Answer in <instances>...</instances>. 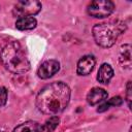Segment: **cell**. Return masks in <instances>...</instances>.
Listing matches in <instances>:
<instances>
[{
    "instance_id": "obj_1",
    "label": "cell",
    "mask_w": 132,
    "mask_h": 132,
    "mask_svg": "<svg viewBox=\"0 0 132 132\" xmlns=\"http://www.w3.org/2000/svg\"><path fill=\"white\" fill-rule=\"evenodd\" d=\"M69 100V87L62 81H54L39 91L36 96V106L45 114L56 116L67 107Z\"/></svg>"
},
{
    "instance_id": "obj_2",
    "label": "cell",
    "mask_w": 132,
    "mask_h": 132,
    "mask_svg": "<svg viewBox=\"0 0 132 132\" xmlns=\"http://www.w3.org/2000/svg\"><path fill=\"white\" fill-rule=\"evenodd\" d=\"M0 60L3 66L14 74H22L30 69V62L18 41H10L1 50Z\"/></svg>"
},
{
    "instance_id": "obj_3",
    "label": "cell",
    "mask_w": 132,
    "mask_h": 132,
    "mask_svg": "<svg viewBox=\"0 0 132 132\" xmlns=\"http://www.w3.org/2000/svg\"><path fill=\"white\" fill-rule=\"evenodd\" d=\"M126 30V24L122 21L96 24L93 27V37L96 43L102 47L112 46L118 37Z\"/></svg>"
},
{
    "instance_id": "obj_4",
    "label": "cell",
    "mask_w": 132,
    "mask_h": 132,
    "mask_svg": "<svg viewBox=\"0 0 132 132\" xmlns=\"http://www.w3.org/2000/svg\"><path fill=\"white\" fill-rule=\"evenodd\" d=\"M114 9L113 2L109 0H96L92 1L88 6V13L96 19L107 18Z\"/></svg>"
},
{
    "instance_id": "obj_5",
    "label": "cell",
    "mask_w": 132,
    "mask_h": 132,
    "mask_svg": "<svg viewBox=\"0 0 132 132\" xmlns=\"http://www.w3.org/2000/svg\"><path fill=\"white\" fill-rule=\"evenodd\" d=\"M41 10V3L36 0L30 1H18L13 7V15L20 18L33 16Z\"/></svg>"
},
{
    "instance_id": "obj_6",
    "label": "cell",
    "mask_w": 132,
    "mask_h": 132,
    "mask_svg": "<svg viewBox=\"0 0 132 132\" xmlns=\"http://www.w3.org/2000/svg\"><path fill=\"white\" fill-rule=\"evenodd\" d=\"M60 69V63L56 60H47L45 62H43L38 70H37V74L40 78L42 79H46L52 77L54 74H56Z\"/></svg>"
},
{
    "instance_id": "obj_7",
    "label": "cell",
    "mask_w": 132,
    "mask_h": 132,
    "mask_svg": "<svg viewBox=\"0 0 132 132\" xmlns=\"http://www.w3.org/2000/svg\"><path fill=\"white\" fill-rule=\"evenodd\" d=\"M96 60L92 55H86L81 57L77 62L76 72L78 75H88L94 69Z\"/></svg>"
},
{
    "instance_id": "obj_8",
    "label": "cell",
    "mask_w": 132,
    "mask_h": 132,
    "mask_svg": "<svg viewBox=\"0 0 132 132\" xmlns=\"http://www.w3.org/2000/svg\"><path fill=\"white\" fill-rule=\"evenodd\" d=\"M108 96L107 92L101 88H93L87 95V101L91 105H96L97 103L103 101Z\"/></svg>"
},
{
    "instance_id": "obj_9",
    "label": "cell",
    "mask_w": 132,
    "mask_h": 132,
    "mask_svg": "<svg viewBox=\"0 0 132 132\" xmlns=\"http://www.w3.org/2000/svg\"><path fill=\"white\" fill-rule=\"evenodd\" d=\"M119 61L121 65L125 68H131L132 65V55H131V45L129 43L123 44L120 48Z\"/></svg>"
},
{
    "instance_id": "obj_10",
    "label": "cell",
    "mask_w": 132,
    "mask_h": 132,
    "mask_svg": "<svg viewBox=\"0 0 132 132\" xmlns=\"http://www.w3.org/2000/svg\"><path fill=\"white\" fill-rule=\"evenodd\" d=\"M113 76V70L111 68V66L107 63H103L99 70H98V74H97V80L101 84H108L110 81V79Z\"/></svg>"
},
{
    "instance_id": "obj_11",
    "label": "cell",
    "mask_w": 132,
    "mask_h": 132,
    "mask_svg": "<svg viewBox=\"0 0 132 132\" xmlns=\"http://www.w3.org/2000/svg\"><path fill=\"white\" fill-rule=\"evenodd\" d=\"M42 130H43L42 126L37 122L28 121L16 126L12 132H41Z\"/></svg>"
},
{
    "instance_id": "obj_12",
    "label": "cell",
    "mask_w": 132,
    "mask_h": 132,
    "mask_svg": "<svg viewBox=\"0 0 132 132\" xmlns=\"http://www.w3.org/2000/svg\"><path fill=\"white\" fill-rule=\"evenodd\" d=\"M37 22L35 20V18L33 16H25V18H20L16 22H15V27L19 30H32L36 27Z\"/></svg>"
},
{
    "instance_id": "obj_13",
    "label": "cell",
    "mask_w": 132,
    "mask_h": 132,
    "mask_svg": "<svg viewBox=\"0 0 132 132\" xmlns=\"http://www.w3.org/2000/svg\"><path fill=\"white\" fill-rule=\"evenodd\" d=\"M123 103V99L120 97V96H116V97H112L111 99H109L108 101L104 102L103 104H101L98 108H97V111L98 112H103L105 110H107L110 106H119Z\"/></svg>"
},
{
    "instance_id": "obj_14",
    "label": "cell",
    "mask_w": 132,
    "mask_h": 132,
    "mask_svg": "<svg viewBox=\"0 0 132 132\" xmlns=\"http://www.w3.org/2000/svg\"><path fill=\"white\" fill-rule=\"evenodd\" d=\"M59 123H60V118L58 116H53L48 120L45 121V123L42 126V128H43V130L45 132H53L58 127Z\"/></svg>"
},
{
    "instance_id": "obj_15",
    "label": "cell",
    "mask_w": 132,
    "mask_h": 132,
    "mask_svg": "<svg viewBox=\"0 0 132 132\" xmlns=\"http://www.w3.org/2000/svg\"><path fill=\"white\" fill-rule=\"evenodd\" d=\"M7 101V91L5 88L0 86V107L4 106Z\"/></svg>"
},
{
    "instance_id": "obj_16",
    "label": "cell",
    "mask_w": 132,
    "mask_h": 132,
    "mask_svg": "<svg viewBox=\"0 0 132 132\" xmlns=\"http://www.w3.org/2000/svg\"><path fill=\"white\" fill-rule=\"evenodd\" d=\"M131 92H132V88H131V81H128L127 84V91H126V99H127V103L129 108H131Z\"/></svg>"
},
{
    "instance_id": "obj_17",
    "label": "cell",
    "mask_w": 132,
    "mask_h": 132,
    "mask_svg": "<svg viewBox=\"0 0 132 132\" xmlns=\"http://www.w3.org/2000/svg\"><path fill=\"white\" fill-rule=\"evenodd\" d=\"M0 132H3V131H0Z\"/></svg>"
}]
</instances>
